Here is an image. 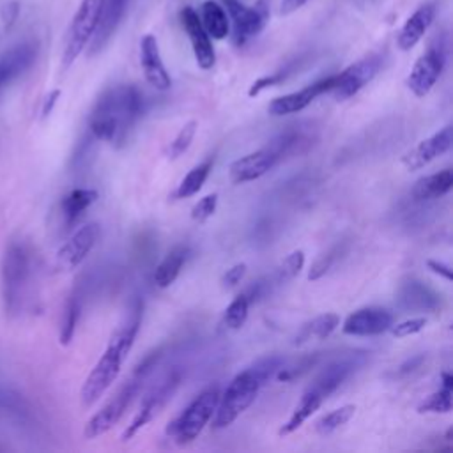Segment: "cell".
<instances>
[{
	"instance_id": "2e32d148",
	"label": "cell",
	"mask_w": 453,
	"mask_h": 453,
	"mask_svg": "<svg viewBox=\"0 0 453 453\" xmlns=\"http://www.w3.org/2000/svg\"><path fill=\"white\" fill-rule=\"evenodd\" d=\"M334 83V74L322 78L311 85H306L304 88L297 90V92H290L285 96H280L276 99H273L267 106V111L274 117H283V115H290V113H297L301 110H304L311 101H315L319 96L331 92Z\"/></svg>"
},
{
	"instance_id": "484cf974",
	"label": "cell",
	"mask_w": 453,
	"mask_h": 453,
	"mask_svg": "<svg viewBox=\"0 0 453 453\" xmlns=\"http://www.w3.org/2000/svg\"><path fill=\"white\" fill-rule=\"evenodd\" d=\"M97 200V191L90 188H74L60 200V214L65 225L76 223L83 212Z\"/></svg>"
},
{
	"instance_id": "7402d4cb",
	"label": "cell",
	"mask_w": 453,
	"mask_h": 453,
	"mask_svg": "<svg viewBox=\"0 0 453 453\" xmlns=\"http://www.w3.org/2000/svg\"><path fill=\"white\" fill-rule=\"evenodd\" d=\"M313 140H315V134L311 126L296 124V126H288L285 131L276 134L267 145L274 150L278 159H283L287 156L306 152L311 147Z\"/></svg>"
},
{
	"instance_id": "8d00e7d4",
	"label": "cell",
	"mask_w": 453,
	"mask_h": 453,
	"mask_svg": "<svg viewBox=\"0 0 453 453\" xmlns=\"http://www.w3.org/2000/svg\"><path fill=\"white\" fill-rule=\"evenodd\" d=\"M303 267H304V251L294 250L281 260V264L278 267V274L283 280H290V278L297 276Z\"/></svg>"
},
{
	"instance_id": "277c9868",
	"label": "cell",
	"mask_w": 453,
	"mask_h": 453,
	"mask_svg": "<svg viewBox=\"0 0 453 453\" xmlns=\"http://www.w3.org/2000/svg\"><path fill=\"white\" fill-rule=\"evenodd\" d=\"M2 301L7 315H16L25 304L30 280V253L23 242L12 241L2 257Z\"/></svg>"
},
{
	"instance_id": "ba28073f",
	"label": "cell",
	"mask_w": 453,
	"mask_h": 453,
	"mask_svg": "<svg viewBox=\"0 0 453 453\" xmlns=\"http://www.w3.org/2000/svg\"><path fill=\"white\" fill-rule=\"evenodd\" d=\"M446 64V44L442 39L434 41L428 50L416 60L407 76V87L416 97H425L439 80Z\"/></svg>"
},
{
	"instance_id": "d4e9b609",
	"label": "cell",
	"mask_w": 453,
	"mask_h": 453,
	"mask_svg": "<svg viewBox=\"0 0 453 453\" xmlns=\"http://www.w3.org/2000/svg\"><path fill=\"white\" fill-rule=\"evenodd\" d=\"M451 188H453V172L446 168L418 179L411 189V196L418 202L435 200L444 196Z\"/></svg>"
},
{
	"instance_id": "44dd1931",
	"label": "cell",
	"mask_w": 453,
	"mask_h": 453,
	"mask_svg": "<svg viewBox=\"0 0 453 453\" xmlns=\"http://www.w3.org/2000/svg\"><path fill=\"white\" fill-rule=\"evenodd\" d=\"M129 0H103L96 32L88 42V55L99 53L115 34Z\"/></svg>"
},
{
	"instance_id": "4316f807",
	"label": "cell",
	"mask_w": 453,
	"mask_h": 453,
	"mask_svg": "<svg viewBox=\"0 0 453 453\" xmlns=\"http://www.w3.org/2000/svg\"><path fill=\"white\" fill-rule=\"evenodd\" d=\"M188 253H189L188 246H182V244H180V246L172 248V250L165 255V258L157 264V267H156V271H154V274H152L154 285L159 287V288L170 287V285L177 280V276L180 274L182 265L186 264Z\"/></svg>"
},
{
	"instance_id": "4dcf8cb0",
	"label": "cell",
	"mask_w": 453,
	"mask_h": 453,
	"mask_svg": "<svg viewBox=\"0 0 453 453\" xmlns=\"http://www.w3.org/2000/svg\"><path fill=\"white\" fill-rule=\"evenodd\" d=\"M81 306H83L81 292L74 290L67 297L65 306H64V313H62V324H60V343L62 345L71 343V340L74 336V331H76V326H78V320H80V315H81Z\"/></svg>"
},
{
	"instance_id": "e575fe53",
	"label": "cell",
	"mask_w": 453,
	"mask_h": 453,
	"mask_svg": "<svg viewBox=\"0 0 453 453\" xmlns=\"http://www.w3.org/2000/svg\"><path fill=\"white\" fill-rule=\"evenodd\" d=\"M356 412V405L347 403L342 407H336L333 411H329L327 414H324L317 423H315V432L319 435H329L334 430H338L340 426H343Z\"/></svg>"
},
{
	"instance_id": "5b68a950",
	"label": "cell",
	"mask_w": 453,
	"mask_h": 453,
	"mask_svg": "<svg viewBox=\"0 0 453 453\" xmlns=\"http://www.w3.org/2000/svg\"><path fill=\"white\" fill-rule=\"evenodd\" d=\"M218 398H219L218 386L207 388L202 393H198L189 402V405L172 423H168L166 434L170 435V439L179 446L193 442L212 419L218 405Z\"/></svg>"
},
{
	"instance_id": "b9f144b4",
	"label": "cell",
	"mask_w": 453,
	"mask_h": 453,
	"mask_svg": "<svg viewBox=\"0 0 453 453\" xmlns=\"http://www.w3.org/2000/svg\"><path fill=\"white\" fill-rule=\"evenodd\" d=\"M285 80V73H276V74H271V76H262L258 80H255L248 90V96L253 97V96H258L264 88H269V87H274L278 85L280 81Z\"/></svg>"
},
{
	"instance_id": "ac0fdd59",
	"label": "cell",
	"mask_w": 453,
	"mask_h": 453,
	"mask_svg": "<svg viewBox=\"0 0 453 453\" xmlns=\"http://www.w3.org/2000/svg\"><path fill=\"white\" fill-rule=\"evenodd\" d=\"M180 21H182V27H184V30L189 37L193 55H195V60H196L198 67L211 69L216 62V53H214L211 37L205 32V28H203L198 14L195 12V9L193 7H184L180 11Z\"/></svg>"
},
{
	"instance_id": "ee69618b",
	"label": "cell",
	"mask_w": 453,
	"mask_h": 453,
	"mask_svg": "<svg viewBox=\"0 0 453 453\" xmlns=\"http://www.w3.org/2000/svg\"><path fill=\"white\" fill-rule=\"evenodd\" d=\"M58 96H60V90H51V92L48 94V97L44 99L42 110H41V115H42V117H48V115L51 113V110H53V106H55V103H57V99H58Z\"/></svg>"
},
{
	"instance_id": "8fae6325",
	"label": "cell",
	"mask_w": 453,
	"mask_h": 453,
	"mask_svg": "<svg viewBox=\"0 0 453 453\" xmlns=\"http://www.w3.org/2000/svg\"><path fill=\"white\" fill-rule=\"evenodd\" d=\"M99 225L85 223L81 225L57 251L55 267L58 271H73L76 269L94 250L99 239Z\"/></svg>"
},
{
	"instance_id": "30bf717a",
	"label": "cell",
	"mask_w": 453,
	"mask_h": 453,
	"mask_svg": "<svg viewBox=\"0 0 453 453\" xmlns=\"http://www.w3.org/2000/svg\"><path fill=\"white\" fill-rule=\"evenodd\" d=\"M380 62L382 60L379 55H368V57L350 64L342 73L334 74V83L331 88L333 96L338 101H345V99L356 96L379 73Z\"/></svg>"
},
{
	"instance_id": "f6af8a7d",
	"label": "cell",
	"mask_w": 453,
	"mask_h": 453,
	"mask_svg": "<svg viewBox=\"0 0 453 453\" xmlns=\"http://www.w3.org/2000/svg\"><path fill=\"white\" fill-rule=\"evenodd\" d=\"M308 0H281L280 5V14H290L294 11H297L299 7H303Z\"/></svg>"
},
{
	"instance_id": "1f68e13d",
	"label": "cell",
	"mask_w": 453,
	"mask_h": 453,
	"mask_svg": "<svg viewBox=\"0 0 453 453\" xmlns=\"http://www.w3.org/2000/svg\"><path fill=\"white\" fill-rule=\"evenodd\" d=\"M212 165H214V161L209 157V159L198 163L196 166H193L184 175V179L179 182V186L175 189V196L177 198H189V196L196 195L200 191V188L203 186L205 179L209 177V173L212 170Z\"/></svg>"
},
{
	"instance_id": "4fadbf2b",
	"label": "cell",
	"mask_w": 453,
	"mask_h": 453,
	"mask_svg": "<svg viewBox=\"0 0 453 453\" xmlns=\"http://www.w3.org/2000/svg\"><path fill=\"white\" fill-rule=\"evenodd\" d=\"M451 143H453V127L448 124L437 133L423 138L409 152H405L402 157V165L407 170H419L428 163H432L434 159H437L439 156L446 154L451 149Z\"/></svg>"
},
{
	"instance_id": "f35d334b",
	"label": "cell",
	"mask_w": 453,
	"mask_h": 453,
	"mask_svg": "<svg viewBox=\"0 0 453 453\" xmlns=\"http://www.w3.org/2000/svg\"><path fill=\"white\" fill-rule=\"evenodd\" d=\"M425 326H426V319H425V317H412V319H407V320H403V322L393 324L389 329H391L393 336H396V338H405V336H411V334L419 333L421 329H425Z\"/></svg>"
},
{
	"instance_id": "8992f818",
	"label": "cell",
	"mask_w": 453,
	"mask_h": 453,
	"mask_svg": "<svg viewBox=\"0 0 453 453\" xmlns=\"http://www.w3.org/2000/svg\"><path fill=\"white\" fill-rule=\"evenodd\" d=\"M142 377H143V373L134 372V377L129 379L97 412H94L90 416V419L85 423V428H83L85 439H96V437L106 434L108 430H111L113 425L119 423V419L124 416L129 403L136 396V393L140 389Z\"/></svg>"
},
{
	"instance_id": "e0dca14e",
	"label": "cell",
	"mask_w": 453,
	"mask_h": 453,
	"mask_svg": "<svg viewBox=\"0 0 453 453\" xmlns=\"http://www.w3.org/2000/svg\"><path fill=\"white\" fill-rule=\"evenodd\" d=\"M363 363V359L354 354V356H347L342 359H336L333 363H329L313 380L311 384L306 388V391L317 395L319 398L326 400L331 393H334L342 382Z\"/></svg>"
},
{
	"instance_id": "bcb514c9",
	"label": "cell",
	"mask_w": 453,
	"mask_h": 453,
	"mask_svg": "<svg viewBox=\"0 0 453 453\" xmlns=\"http://www.w3.org/2000/svg\"><path fill=\"white\" fill-rule=\"evenodd\" d=\"M223 2H225V0H223Z\"/></svg>"
},
{
	"instance_id": "d6a6232c",
	"label": "cell",
	"mask_w": 453,
	"mask_h": 453,
	"mask_svg": "<svg viewBox=\"0 0 453 453\" xmlns=\"http://www.w3.org/2000/svg\"><path fill=\"white\" fill-rule=\"evenodd\" d=\"M340 326V317L336 313H322L319 317H315L311 322L304 324L301 333L297 334V343L317 338V340H324L327 338L336 327Z\"/></svg>"
},
{
	"instance_id": "ffe728a7",
	"label": "cell",
	"mask_w": 453,
	"mask_h": 453,
	"mask_svg": "<svg viewBox=\"0 0 453 453\" xmlns=\"http://www.w3.org/2000/svg\"><path fill=\"white\" fill-rule=\"evenodd\" d=\"M39 46L34 41H27L12 46L0 57V90L21 76L37 58Z\"/></svg>"
},
{
	"instance_id": "3957f363",
	"label": "cell",
	"mask_w": 453,
	"mask_h": 453,
	"mask_svg": "<svg viewBox=\"0 0 453 453\" xmlns=\"http://www.w3.org/2000/svg\"><path fill=\"white\" fill-rule=\"evenodd\" d=\"M283 366V357L265 356L255 361L251 366L239 372L228 386L219 391L218 405L212 416L214 428H226L232 425L257 398L262 386L273 379Z\"/></svg>"
},
{
	"instance_id": "f546056e",
	"label": "cell",
	"mask_w": 453,
	"mask_h": 453,
	"mask_svg": "<svg viewBox=\"0 0 453 453\" xmlns=\"http://www.w3.org/2000/svg\"><path fill=\"white\" fill-rule=\"evenodd\" d=\"M202 25L209 37L225 39L228 34V18L223 7L214 0H205L202 4Z\"/></svg>"
},
{
	"instance_id": "ab89813d",
	"label": "cell",
	"mask_w": 453,
	"mask_h": 453,
	"mask_svg": "<svg viewBox=\"0 0 453 453\" xmlns=\"http://www.w3.org/2000/svg\"><path fill=\"white\" fill-rule=\"evenodd\" d=\"M334 253H336V250H331V251L320 255V257L313 262V265H311V269H310V273H308V280L315 281V280L322 278V276L331 269V265L334 264V258H336Z\"/></svg>"
},
{
	"instance_id": "83f0119b",
	"label": "cell",
	"mask_w": 453,
	"mask_h": 453,
	"mask_svg": "<svg viewBox=\"0 0 453 453\" xmlns=\"http://www.w3.org/2000/svg\"><path fill=\"white\" fill-rule=\"evenodd\" d=\"M453 407V377L448 372L441 375V388L428 396H425L419 405L418 412H435V414H448Z\"/></svg>"
},
{
	"instance_id": "60d3db41",
	"label": "cell",
	"mask_w": 453,
	"mask_h": 453,
	"mask_svg": "<svg viewBox=\"0 0 453 453\" xmlns=\"http://www.w3.org/2000/svg\"><path fill=\"white\" fill-rule=\"evenodd\" d=\"M246 274V264L244 262H237L234 264L232 267H228L223 276H221V287L223 288H232L235 285L241 283V280L244 278Z\"/></svg>"
},
{
	"instance_id": "52a82bcc",
	"label": "cell",
	"mask_w": 453,
	"mask_h": 453,
	"mask_svg": "<svg viewBox=\"0 0 453 453\" xmlns=\"http://www.w3.org/2000/svg\"><path fill=\"white\" fill-rule=\"evenodd\" d=\"M101 7H103V0H81L67 30L65 46L62 53L64 67H69L80 57V53L88 46L99 21Z\"/></svg>"
},
{
	"instance_id": "7a4b0ae2",
	"label": "cell",
	"mask_w": 453,
	"mask_h": 453,
	"mask_svg": "<svg viewBox=\"0 0 453 453\" xmlns=\"http://www.w3.org/2000/svg\"><path fill=\"white\" fill-rule=\"evenodd\" d=\"M142 324V304L136 301L120 326L111 334L104 352L96 361L94 368L87 375L81 389H80V400L83 407L94 405L115 382V379L120 373V368L134 343V338L138 334Z\"/></svg>"
},
{
	"instance_id": "9a60e30c",
	"label": "cell",
	"mask_w": 453,
	"mask_h": 453,
	"mask_svg": "<svg viewBox=\"0 0 453 453\" xmlns=\"http://www.w3.org/2000/svg\"><path fill=\"white\" fill-rule=\"evenodd\" d=\"M278 161L280 159L274 154V150L269 145H265L258 150H253L232 161L228 166L230 180L234 184H246V182L257 180L262 175H265Z\"/></svg>"
},
{
	"instance_id": "836d02e7",
	"label": "cell",
	"mask_w": 453,
	"mask_h": 453,
	"mask_svg": "<svg viewBox=\"0 0 453 453\" xmlns=\"http://www.w3.org/2000/svg\"><path fill=\"white\" fill-rule=\"evenodd\" d=\"M250 304H251V301H250V297H248L246 292L235 296V297L230 301V304L225 308V311H223V320H221L223 326H225L226 329H234V331H235V329H241V327L244 326L246 319H248Z\"/></svg>"
},
{
	"instance_id": "74e56055",
	"label": "cell",
	"mask_w": 453,
	"mask_h": 453,
	"mask_svg": "<svg viewBox=\"0 0 453 453\" xmlns=\"http://www.w3.org/2000/svg\"><path fill=\"white\" fill-rule=\"evenodd\" d=\"M216 207H218V195L216 193H211V195H205L202 196L193 207H191V218L198 223H203L205 219H209L214 212H216Z\"/></svg>"
},
{
	"instance_id": "7bdbcfd3",
	"label": "cell",
	"mask_w": 453,
	"mask_h": 453,
	"mask_svg": "<svg viewBox=\"0 0 453 453\" xmlns=\"http://www.w3.org/2000/svg\"><path fill=\"white\" fill-rule=\"evenodd\" d=\"M426 267L432 271V273H435V274H439V276H442L444 280H451V269H449V265L448 264H442V262H437V260H426Z\"/></svg>"
},
{
	"instance_id": "f1b7e54d",
	"label": "cell",
	"mask_w": 453,
	"mask_h": 453,
	"mask_svg": "<svg viewBox=\"0 0 453 453\" xmlns=\"http://www.w3.org/2000/svg\"><path fill=\"white\" fill-rule=\"evenodd\" d=\"M322 402H324L322 398H319L317 395H313V393H310V391L304 389V393H303L299 403H297L296 409L292 411L290 418L281 425V428L278 430V434H280V435H288V434L296 432L297 428H301V425L322 405Z\"/></svg>"
},
{
	"instance_id": "9c48e42d",
	"label": "cell",
	"mask_w": 453,
	"mask_h": 453,
	"mask_svg": "<svg viewBox=\"0 0 453 453\" xmlns=\"http://www.w3.org/2000/svg\"><path fill=\"white\" fill-rule=\"evenodd\" d=\"M232 18L234 44L242 46L258 35L269 21V5L265 0H257L251 7H244L237 0H225Z\"/></svg>"
},
{
	"instance_id": "7c38bea8",
	"label": "cell",
	"mask_w": 453,
	"mask_h": 453,
	"mask_svg": "<svg viewBox=\"0 0 453 453\" xmlns=\"http://www.w3.org/2000/svg\"><path fill=\"white\" fill-rule=\"evenodd\" d=\"M393 320V313L382 306H363L343 320L342 331L350 336H375L389 331Z\"/></svg>"
},
{
	"instance_id": "603a6c76",
	"label": "cell",
	"mask_w": 453,
	"mask_h": 453,
	"mask_svg": "<svg viewBox=\"0 0 453 453\" xmlns=\"http://www.w3.org/2000/svg\"><path fill=\"white\" fill-rule=\"evenodd\" d=\"M434 16H435L434 4H423L421 7H418L414 11V14L403 23V27L396 37L398 48L403 51L414 48L419 42V39L425 35L426 28L432 25Z\"/></svg>"
},
{
	"instance_id": "5bb4252c",
	"label": "cell",
	"mask_w": 453,
	"mask_h": 453,
	"mask_svg": "<svg viewBox=\"0 0 453 453\" xmlns=\"http://www.w3.org/2000/svg\"><path fill=\"white\" fill-rule=\"evenodd\" d=\"M179 384V377L175 375H168L165 380H161L143 400L140 411L136 412V416L131 419V423L127 425V428L122 432L120 441L126 442L129 439H133L157 412L159 409L166 403V400L172 396L173 389Z\"/></svg>"
},
{
	"instance_id": "d590c367",
	"label": "cell",
	"mask_w": 453,
	"mask_h": 453,
	"mask_svg": "<svg viewBox=\"0 0 453 453\" xmlns=\"http://www.w3.org/2000/svg\"><path fill=\"white\" fill-rule=\"evenodd\" d=\"M196 127H198V122L196 120H188L180 129L179 133L173 136V140L166 145L165 149V156L168 159H177L180 157L191 145L195 134H196Z\"/></svg>"
},
{
	"instance_id": "cb8c5ba5",
	"label": "cell",
	"mask_w": 453,
	"mask_h": 453,
	"mask_svg": "<svg viewBox=\"0 0 453 453\" xmlns=\"http://www.w3.org/2000/svg\"><path fill=\"white\" fill-rule=\"evenodd\" d=\"M398 301L400 306L405 310H418V311H428V310H435L439 304V296L428 288L426 285H423L418 280H407L405 283H402L400 290H398Z\"/></svg>"
},
{
	"instance_id": "6da1fadb",
	"label": "cell",
	"mask_w": 453,
	"mask_h": 453,
	"mask_svg": "<svg viewBox=\"0 0 453 453\" xmlns=\"http://www.w3.org/2000/svg\"><path fill=\"white\" fill-rule=\"evenodd\" d=\"M142 110L143 99L136 87H111L96 101L88 119V129L94 138L120 147L126 143L129 131L142 115Z\"/></svg>"
},
{
	"instance_id": "d6986e66",
	"label": "cell",
	"mask_w": 453,
	"mask_h": 453,
	"mask_svg": "<svg viewBox=\"0 0 453 453\" xmlns=\"http://www.w3.org/2000/svg\"><path fill=\"white\" fill-rule=\"evenodd\" d=\"M140 64L143 69V76L156 90H168L172 85V78L163 64L159 55L157 39L150 34L143 35L140 41Z\"/></svg>"
}]
</instances>
